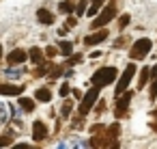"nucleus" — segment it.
<instances>
[{
	"mask_svg": "<svg viewBox=\"0 0 157 149\" xmlns=\"http://www.w3.org/2000/svg\"><path fill=\"white\" fill-rule=\"evenodd\" d=\"M17 106H22L24 112H33V110H35V99H30V97H20Z\"/></svg>",
	"mask_w": 157,
	"mask_h": 149,
	"instance_id": "nucleus-13",
	"label": "nucleus"
},
{
	"mask_svg": "<svg viewBox=\"0 0 157 149\" xmlns=\"http://www.w3.org/2000/svg\"><path fill=\"white\" fill-rule=\"evenodd\" d=\"M97 9H99V7H97V5H93V7H90V9H88V11H86V13H88V15H90V18H93V15H95V13H97Z\"/></svg>",
	"mask_w": 157,
	"mask_h": 149,
	"instance_id": "nucleus-29",
	"label": "nucleus"
},
{
	"mask_svg": "<svg viewBox=\"0 0 157 149\" xmlns=\"http://www.w3.org/2000/svg\"><path fill=\"white\" fill-rule=\"evenodd\" d=\"M35 99H37V102H50V99H52V91H50V89H39V91L35 93Z\"/></svg>",
	"mask_w": 157,
	"mask_h": 149,
	"instance_id": "nucleus-14",
	"label": "nucleus"
},
{
	"mask_svg": "<svg viewBox=\"0 0 157 149\" xmlns=\"http://www.w3.org/2000/svg\"><path fill=\"white\" fill-rule=\"evenodd\" d=\"M103 2H105V0H93V5H97V7H101Z\"/></svg>",
	"mask_w": 157,
	"mask_h": 149,
	"instance_id": "nucleus-33",
	"label": "nucleus"
},
{
	"mask_svg": "<svg viewBox=\"0 0 157 149\" xmlns=\"http://www.w3.org/2000/svg\"><path fill=\"white\" fill-rule=\"evenodd\" d=\"M58 9H60L63 13H73V9H75V5L71 2V0H63V2L58 5Z\"/></svg>",
	"mask_w": 157,
	"mask_h": 149,
	"instance_id": "nucleus-16",
	"label": "nucleus"
},
{
	"mask_svg": "<svg viewBox=\"0 0 157 149\" xmlns=\"http://www.w3.org/2000/svg\"><path fill=\"white\" fill-rule=\"evenodd\" d=\"M148 78H151V69H148V67H142L140 78H138V87H140V89H144V84L148 82Z\"/></svg>",
	"mask_w": 157,
	"mask_h": 149,
	"instance_id": "nucleus-15",
	"label": "nucleus"
},
{
	"mask_svg": "<svg viewBox=\"0 0 157 149\" xmlns=\"http://www.w3.org/2000/svg\"><path fill=\"white\" fill-rule=\"evenodd\" d=\"M28 58V52H24V50H20V48H15L9 56H7V61L11 63V65H20V63H24Z\"/></svg>",
	"mask_w": 157,
	"mask_h": 149,
	"instance_id": "nucleus-9",
	"label": "nucleus"
},
{
	"mask_svg": "<svg viewBox=\"0 0 157 149\" xmlns=\"http://www.w3.org/2000/svg\"><path fill=\"white\" fill-rule=\"evenodd\" d=\"M20 76H22V69H7V78L15 80V78H20Z\"/></svg>",
	"mask_w": 157,
	"mask_h": 149,
	"instance_id": "nucleus-20",
	"label": "nucleus"
},
{
	"mask_svg": "<svg viewBox=\"0 0 157 149\" xmlns=\"http://www.w3.org/2000/svg\"><path fill=\"white\" fill-rule=\"evenodd\" d=\"M105 37H108V30H105V28H97L93 35H88V37L84 39V43H86V46H97V43L105 41Z\"/></svg>",
	"mask_w": 157,
	"mask_h": 149,
	"instance_id": "nucleus-7",
	"label": "nucleus"
},
{
	"mask_svg": "<svg viewBox=\"0 0 157 149\" xmlns=\"http://www.w3.org/2000/svg\"><path fill=\"white\" fill-rule=\"evenodd\" d=\"M5 121H7V108H5V104H0V125Z\"/></svg>",
	"mask_w": 157,
	"mask_h": 149,
	"instance_id": "nucleus-22",
	"label": "nucleus"
},
{
	"mask_svg": "<svg viewBox=\"0 0 157 149\" xmlns=\"http://www.w3.org/2000/svg\"><path fill=\"white\" fill-rule=\"evenodd\" d=\"M24 93V87H17V84H0V95H22Z\"/></svg>",
	"mask_w": 157,
	"mask_h": 149,
	"instance_id": "nucleus-10",
	"label": "nucleus"
},
{
	"mask_svg": "<svg viewBox=\"0 0 157 149\" xmlns=\"http://www.w3.org/2000/svg\"><path fill=\"white\" fill-rule=\"evenodd\" d=\"M71 26H75V18H69V22H67V28H71Z\"/></svg>",
	"mask_w": 157,
	"mask_h": 149,
	"instance_id": "nucleus-31",
	"label": "nucleus"
},
{
	"mask_svg": "<svg viewBox=\"0 0 157 149\" xmlns=\"http://www.w3.org/2000/svg\"><path fill=\"white\" fill-rule=\"evenodd\" d=\"M45 71H48V69H45V67H41V65H39V69H37V71H35V76H37V78H39V76H45Z\"/></svg>",
	"mask_w": 157,
	"mask_h": 149,
	"instance_id": "nucleus-28",
	"label": "nucleus"
},
{
	"mask_svg": "<svg viewBox=\"0 0 157 149\" xmlns=\"http://www.w3.org/2000/svg\"><path fill=\"white\" fill-rule=\"evenodd\" d=\"M45 138H48V125H45L43 121H35V123H33V140L41 143V140H45Z\"/></svg>",
	"mask_w": 157,
	"mask_h": 149,
	"instance_id": "nucleus-6",
	"label": "nucleus"
},
{
	"mask_svg": "<svg viewBox=\"0 0 157 149\" xmlns=\"http://www.w3.org/2000/svg\"><path fill=\"white\" fill-rule=\"evenodd\" d=\"M153 127H155V132H157V121H155V125H153Z\"/></svg>",
	"mask_w": 157,
	"mask_h": 149,
	"instance_id": "nucleus-35",
	"label": "nucleus"
},
{
	"mask_svg": "<svg viewBox=\"0 0 157 149\" xmlns=\"http://www.w3.org/2000/svg\"><path fill=\"white\" fill-rule=\"evenodd\" d=\"M60 74H65V71H63V67H54V69H52V74H50V76H52V78H58V76H60Z\"/></svg>",
	"mask_w": 157,
	"mask_h": 149,
	"instance_id": "nucleus-27",
	"label": "nucleus"
},
{
	"mask_svg": "<svg viewBox=\"0 0 157 149\" xmlns=\"http://www.w3.org/2000/svg\"><path fill=\"white\" fill-rule=\"evenodd\" d=\"M58 50H60L65 56H69V54L73 52V46H71V41H60V43H58Z\"/></svg>",
	"mask_w": 157,
	"mask_h": 149,
	"instance_id": "nucleus-17",
	"label": "nucleus"
},
{
	"mask_svg": "<svg viewBox=\"0 0 157 149\" xmlns=\"http://www.w3.org/2000/svg\"><path fill=\"white\" fill-rule=\"evenodd\" d=\"M82 61V56L80 54H75V56H69V61H67V65H78Z\"/></svg>",
	"mask_w": 157,
	"mask_h": 149,
	"instance_id": "nucleus-25",
	"label": "nucleus"
},
{
	"mask_svg": "<svg viewBox=\"0 0 157 149\" xmlns=\"http://www.w3.org/2000/svg\"><path fill=\"white\" fill-rule=\"evenodd\" d=\"M118 97H121V99L116 102V108H114V115H116V117H123V115L127 112V106H129V102H131V93H125V95L121 93Z\"/></svg>",
	"mask_w": 157,
	"mask_h": 149,
	"instance_id": "nucleus-8",
	"label": "nucleus"
},
{
	"mask_svg": "<svg viewBox=\"0 0 157 149\" xmlns=\"http://www.w3.org/2000/svg\"><path fill=\"white\" fill-rule=\"evenodd\" d=\"M69 93H71V87H69L67 82H65V84H60V89H58V95H60V97H67Z\"/></svg>",
	"mask_w": 157,
	"mask_h": 149,
	"instance_id": "nucleus-19",
	"label": "nucleus"
},
{
	"mask_svg": "<svg viewBox=\"0 0 157 149\" xmlns=\"http://www.w3.org/2000/svg\"><path fill=\"white\" fill-rule=\"evenodd\" d=\"M114 15H116V5L112 2V5H108L101 13H99V18L97 20H93V24H90V28L93 30H97V28H103L105 24H110L112 20H114Z\"/></svg>",
	"mask_w": 157,
	"mask_h": 149,
	"instance_id": "nucleus-3",
	"label": "nucleus"
},
{
	"mask_svg": "<svg viewBox=\"0 0 157 149\" xmlns=\"http://www.w3.org/2000/svg\"><path fill=\"white\" fill-rule=\"evenodd\" d=\"M97 97H99V87H93V89H90V91H88V93L82 97V104L78 106V110H80V115H82V117L90 112V108L95 106Z\"/></svg>",
	"mask_w": 157,
	"mask_h": 149,
	"instance_id": "nucleus-4",
	"label": "nucleus"
},
{
	"mask_svg": "<svg viewBox=\"0 0 157 149\" xmlns=\"http://www.w3.org/2000/svg\"><path fill=\"white\" fill-rule=\"evenodd\" d=\"M129 20H131V18H129L127 13H125V15H121V22H118V26H121V28H125V26L129 24Z\"/></svg>",
	"mask_w": 157,
	"mask_h": 149,
	"instance_id": "nucleus-24",
	"label": "nucleus"
},
{
	"mask_svg": "<svg viewBox=\"0 0 157 149\" xmlns=\"http://www.w3.org/2000/svg\"><path fill=\"white\" fill-rule=\"evenodd\" d=\"M151 78H153V80H157V65L151 69Z\"/></svg>",
	"mask_w": 157,
	"mask_h": 149,
	"instance_id": "nucleus-30",
	"label": "nucleus"
},
{
	"mask_svg": "<svg viewBox=\"0 0 157 149\" xmlns=\"http://www.w3.org/2000/svg\"><path fill=\"white\" fill-rule=\"evenodd\" d=\"M11 145V138L9 136H0V147H9Z\"/></svg>",
	"mask_w": 157,
	"mask_h": 149,
	"instance_id": "nucleus-26",
	"label": "nucleus"
},
{
	"mask_svg": "<svg viewBox=\"0 0 157 149\" xmlns=\"http://www.w3.org/2000/svg\"><path fill=\"white\" fill-rule=\"evenodd\" d=\"M71 108H73V102H71V99H65V104H63V108H60V115H63V117H69V115H71Z\"/></svg>",
	"mask_w": 157,
	"mask_h": 149,
	"instance_id": "nucleus-18",
	"label": "nucleus"
},
{
	"mask_svg": "<svg viewBox=\"0 0 157 149\" xmlns=\"http://www.w3.org/2000/svg\"><path fill=\"white\" fill-rule=\"evenodd\" d=\"M133 74H136V65L131 63V65H127V69L123 71V76H121V80H118V84H116V95L125 93V89H127V84L131 82Z\"/></svg>",
	"mask_w": 157,
	"mask_h": 149,
	"instance_id": "nucleus-5",
	"label": "nucleus"
},
{
	"mask_svg": "<svg viewBox=\"0 0 157 149\" xmlns=\"http://www.w3.org/2000/svg\"><path fill=\"white\" fill-rule=\"evenodd\" d=\"M86 2H88V0H80V2H78V7H75V13L78 15H82L86 11Z\"/></svg>",
	"mask_w": 157,
	"mask_h": 149,
	"instance_id": "nucleus-21",
	"label": "nucleus"
},
{
	"mask_svg": "<svg viewBox=\"0 0 157 149\" xmlns=\"http://www.w3.org/2000/svg\"><path fill=\"white\" fill-rule=\"evenodd\" d=\"M103 106H105V102H99V104H97V112H101V110H103Z\"/></svg>",
	"mask_w": 157,
	"mask_h": 149,
	"instance_id": "nucleus-32",
	"label": "nucleus"
},
{
	"mask_svg": "<svg viewBox=\"0 0 157 149\" xmlns=\"http://www.w3.org/2000/svg\"><path fill=\"white\" fill-rule=\"evenodd\" d=\"M114 80H116V69H114V67H101V69H97V71L93 74V78H90L93 87H99V89L112 84Z\"/></svg>",
	"mask_w": 157,
	"mask_h": 149,
	"instance_id": "nucleus-1",
	"label": "nucleus"
},
{
	"mask_svg": "<svg viewBox=\"0 0 157 149\" xmlns=\"http://www.w3.org/2000/svg\"><path fill=\"white\" fill-rule=\"evenodd\" d=\"M56 52H58V50H56L54 46H50V48H45V56H48V58H54V56H56Z\"/></svg>",
	"mask_w": 157,
	"mask_h": 149,
	"instance_id": "nucleus-23",
	"label": "nucleus"
},
{
	"mask_svg": "<svg viewBox=\"0 0 157 149\" xmlns=\"http://www.w3.org/2000/svg\"><path fill=\"white\" fill-rule=\"evenodd\" d=\"M37 20H39L41 24H48V26H50V24L54 22V15H52V11H48V9H39V11H37Z\"/></svg>",
	"mask_w": 157,
	"mask_h": 149,
	"instance_id": "nucleus-12",
	"label": "nucleus"
},
{
	"mask_svg": "<svg viewBox=\"0 0 157 149\" xmlns=\"http://www.w3.org/2000/svg\"><path fill=\"white\" fill-rule=\"evenodd\" d=\"M0 58H2V46H0Z\"/></svg>",
	"mask_w": 157,
	"mask_h": 149,
	"instance_id": "nucleus-34",
	"label": "nucleus"
},
{
	"mask_svg": "<svg viewBox=\"0 0 157 149\" xmlns=\"http://www.w3.org/2000/svg\"><path fill=\"white\" fill-rule=\"evenodd\" d=\"M151 48H153V43H151V39H146V37H142V39H138L133 46H131V50H129V56L133 58V61H142L144 56H148V52H151Z\"/></svg>",
	"mask_w": 157,
	"mask_h": 149,
	"instance_id": "nucleus-2",
	"label": "nucleus"
},
{
	"mask_svg": "<svg viewBox=\"0 0 157 149\" xmlns=\"http://www.w3.org/2000/svg\"><path fill=\"white\" fill-rule=\"evenodd\" d=\"M28 56H30V61H33L35 65H43V61H45V52H41L39 48H30Z\"/></svg>",
	"mask_w": 157,
	"mask_h": 149,
	"instance_id": "nucleus-11",
	"label": "nucleus"
}]
</instances>
